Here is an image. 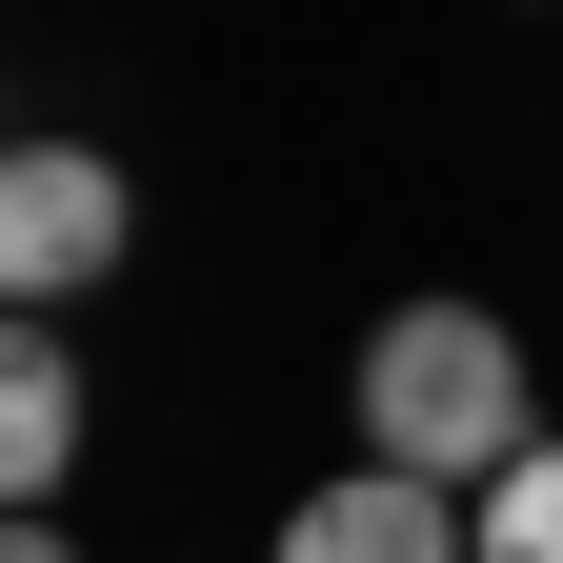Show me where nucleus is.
Masks as SVG:
<instances>
[{
	"instance_id": "nucleus-1",
	"label": "nucleus",
	"mask_w": 563,
	"mask_h": 563,
	"mask_svg": "<svg viewBox=\"0 0 563 563\" xmlns=\"http://www.w3.org/2000/svg\"><path fill=\"white\" fill-rule=\"evenodd\" d=\"M523 443H543V383H523L504 302H383V322H363V463L483 504Z\"/></svg>"
},
{
	"instance_id": "nucleus-2",
	"label": "nucleus",
	"mask_w": 563,
	"mask_h": 563,
	"mask_svg": "<svg viewBox=\"0 0 563 563\" xmlns=\"http://www.w3.org/2000/svg\"><path fill=\"white\" fill-rule=\"evenodd\" d=\"M141 242V181L101 162V141H0V302L60 322V302H101Z\"/></svg>"
},
{
	"instance_id": "nucleus-3",
	"label": "nucleus",
	"mask_w": 563,
	"mask_h": 563,
	"mask_svg": "<svg viewBox=\"0 0 563 563\" xmlns=\"http://www.w3.org/2000/svg\"><path fill=\"white\" fill-rule=\"evenodd\" d=\"M262 563H483V543H463V483L342 463V483H302V504H282V543H262Z\"/></svg>"
},
{
	"instance_id": "nucleus-4",
	"label": "nucleus",
	"mask_w": 563,
	"mask_h": 563,
	"mask_svg": "<svg viewBox=\"0 0 563 563\" xmlns=\"http://www.w3.org/2000/svg\"><path fill=\"white\" fill-rule=\"evenodd\" d=\"M60 463H81V342L0 302V504H60Z\"/></svg>"
},
{
	"instance_id": "nucleus-5",
	"label": "nucleus",
	"mask_w": 563,
	"mask_h": 563,
	"mask_svg": "<svg viewBox=\"0 0 563 563\" xmlns=\"http://www.w3.org/2000/svg\"><path fill=\"white\" fill-rule=\"evenodd\" d=\"M463 543H483V563H563V443H523L504 483H483V504H463Z\"/></svg>"
},
{
	"instance_id": "nucleus-6",
	"label": "nucleus",
	"mask_w": 563,
	"mask_h": 563,
	"mask_svg": "<svg viewBox=\"0 0 563 563\" xmlns=\"http://www.w3.org/2000/svg\"><path fill=\"white\" fill-rule=\"evenodd\" d=\"M0 563H81V543H60V523H41V504H0Z\"/></svg>"
}]
</instances>
